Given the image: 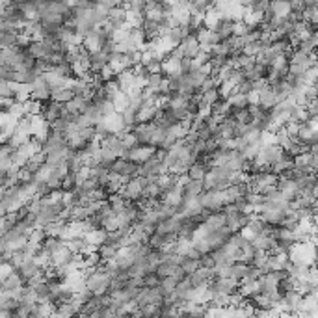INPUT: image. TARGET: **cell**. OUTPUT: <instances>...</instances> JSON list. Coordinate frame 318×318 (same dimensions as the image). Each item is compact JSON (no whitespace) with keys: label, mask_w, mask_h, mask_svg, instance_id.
Masks as SVG:
<instances>
[{"label":"cell","mask_w":318,"mask_h":318,"mask_svg":"<svg viewBox=\"0 0 318 318\" xmlns=\"http://www.w3.org/2000/svg\"><path fill=\"white\" fill-rule=\"evenodd\" d=\"M40 116L45 119V121L49 123V127H50V125H52L56 119H60V118L65 119L67 112H65L64 104L54 103V101H47V103L41 104V114H40Z\"/></svg>","instance_id":"cell-1"},{"label":"cell","mask_w":318,"mask_h":318,"mask_svg":"<svg viewBox=\"0 0 318 318\" xmlns=\"http://www.w3.org/2000/svg\"><path fill=\"white\" fill-rule=\"evenodd\" d=\"M0 318H13V313L6 311V309H0Z\"/></svg>","instance_id":"cell-37"},{"label":"cell","mask_w":318,"mask_h":318,"mask_svg":"<svg viewBox=\"0 0 318 318\" xmlns=\"http://www.w3.org/2000/svg\"><path fill=\"white\" fill-rule=\"evenodd\" d=\"M260 155H263V158H265L266 167H270L272 164H275V162H279L281 158L285 157L283 151H281V147H279V145L265 147V149H260Z\"/></svg>","instance_id":"cell-7"},{"label":"cell","mask_w":318,"mask_h":318,"mask_svg":"<svg viewBox=\"0 0 318 318\" xmlns=\"http://www.w3.org/2000/svg\"><path fill=\"white\" fill-rule=\"evenodd\" d=\"M26 283L21 279V275L13 270L8 277L0 281V290H2V294H10V292H13V290H17V289H23Z\"/></svg>","instance_id":"cell-2"},{"label":"cell","mask_w":318,"mask_h":318,"mask_svg":"<svg viewBox=\"0 0 318 318\" xmlns=\"http://www.w3.org/2000/svg\"><path fill=\"white\" fill-rule=\"evenodd\" d=\"M203 194V184L196 181H188L182 186V199H196Z\"/></svg>","instance_id":"cell-13"},{"label":"cell","mask_w":318,"mask_h":318,"mask_svg":"<svg viewBox=\"0 0 318 318\" xmlns=\"http://www.w3.org/2000/svg\"><path fill=\"white\" fill-rule=\"evenodd\" d=\"M97 251H99V255H101L103 263H106V260H112L114 257H116V253H118V251L114 250V248H110V246H106V244L99 246Z\"/></svg>","instance_id":"cell-28"},{"label":"cell","mask_w":318,"mask_h":318,"mask_svg":"<svg viewBox=\"0 0 318 318\" xmlns=\"http://www.w3.org/2000/svg\"><path fill=\"white\" fill-rule=\"evenodd\" d=\"M167 40H170V43L173 45V47H179L181 45V41L184 40V34H182V30L179 28V26H175V28L167 30Z\"/></svg>","instance_id":"cell-26"},{"label":"cell","mask_w":318,"mask_h":318,"mask_svg":"<svg viewBox=\"0 0 318 318\" xmlns=\"http://www.w3.org/2000/svg\"><path fill=\"white\" fill-rule=\"evenodd\" d=\"M15 272H17V274L21 275V279H23V281L26 283V281H30V279L34 277V275L40 274V268L34 265V260L28 259V260H25V263H23L19 268L15 270Z\"/></svg>","instance_id":"cell-10"},{"label":"cell","mask_w":318,"mask_h":318,"mask_svg":"<svg viewBox=\"0 0 318 318\" xmlns=\"http://www.w3.org/2000/svg\"><path fill=\"white\" fill-rule=\"evenodd\" d=\"M175 285H177V281H175L173 277L160 279V283H158V289H160V292L164 294V298H166V296H170V294H173V290H175Z\"/></svg>","instance_id":"cell-25"},{"label":"cell","mask_w":318,"mask_h":318,"mask_svg":"<svg viewBox=\"0 0 318 318\" xmlns=\"http://www.w3.org/2000/svg\"><path fill=\"white\" fill-rule=\"evenodd\" d=\"M112 104H114L116 114H123L128 106H130V99H128V95L125 91H118L112 97Z\"/></svg>","instance_id":"cell-17"},{"label":"cell","mask_w":318,"mask_h":318,"mask_svg":"<svg viewBox=\"0 0 318 318\" xmlns=\"http://www.w3.org/2000/svg\"><path fill=\"white\" fill-rule=\"evenodd\" d=\"M270 8L274 11L275 17L279 19H287L290 15V4L289 2H283V0H277V2H270Z\"/></svg>","instance_id":"cell-18"},{"label":"cell","mask_w":318,"mask_h":318,"mask_svg":"<svg viewBox=\"0 0 318 318\" xmlns=\"http://www.w3.org/2000/svg\"><path fill=\"white\" fill-rule=\"evenodd\" d=\"M194 289L190 285V281H188V277H184L182 281H179V283L175 285V290H173V294H175L177 298H181V300H186V296L190 294V290Z\"/></svg>","instance_id":"cell-20"},{"label":"cell","mask_w":318,"mask_h":318,"mask_svg":"<svg viewBox=\"0 0 318 318\" xmlns=\"http://www.w3.org/2000/svg\"><path fill=\"white\" fill-rule=\"evenodd\" d=\"M64 192H73L77 188V179H74V173H67L62 181V186H60Z\"/></svg>","instance_id":"cell-29"},{"label":"cell","mask_w":318,"mask_h":318,"mask_svg":"<svg viewBox=\"0 0 318 318\" xmlns=\"http://www.w3.org/2000/svg\"><path fill=\"white\" fill-rule=\"evenodd\" d=\"M277 104V99H275V95L272 93V89H270V86L265 89V91L259 93V106L265 110V112H270L272 108Z\"/></svg>","instance_id":"cell-15"},{"label":"cell","mask_w":318,"mask_h":318,"mask_svg":"<svg viewBox=\"0 0 318 318\" xmlns=\"http://www.w3.org/2000/svg\"><path fill=\"white\" fill-rule=\"evenodd\" d=\"M294 167H300V170H309V153H302L298 157L292 158Z\"/></svg>","instance_id":"cell-30"},{"label":"cell","mask_w":318,"mask_h":318,"mask_svg":"<svg viewBox=\"0 0 318 318\" xmlns=\"http://www.w3.org/2000/svg\"><path fill=\"white\" fill-rule=\"evenodd\" d=\"M116 82H118L119 89L121 91L127 93L128 89L134 86V71L133 69H125V71H121V73L116 74Z\"/></svg>","instance_id":"cell-9"},{"label":"cell","mask_w":318,"mask_h":318,"mask_svg":"<svg viewBox=\"0 0 318 318\" xmlns=\"http://www.w3.org/2000/svg\"><path fill=\"white\" fill-rule=\"evenodd\" d=\"M179 49L182 50V54H184V58H190L194 60L199 54V43H197L196 35H186L184 40L181 41V45H179Z\"/></svg>","instance_id":"cell-4"},{"label":"cell","mask_w":318,"mask_h":318,"mask_svg":"<svg viewBox=\"0 0 318 318\" xmlns=\"http://www.w3.org/2000/svg\"><path fill=\"white\" fill-rule=\"evenodd\" d=\"M110 58L104 56L103 52H93L89 54V73H99L104 65H108Z\"/></svg>","instance_id":"cell-16"},{"label":"cell","mask_w":318,"mask_h":318,"mask_svg":"<svg viewBox=\"0 0 318 318\" xmlns=\"http://www.w3.org/2000/svg\"><path fill=\"white\" fill-rule=\"evenodd\" d=\"M226 226V214L223 212H214V214H211L209 216V220L203 223V227H205L209 233L211 231H218V229H221V227Z\"/></svg>","instance_id":"cell-14"},{"label":"cell","mask_w":318,"mask_h":318,"mask_svg":"<svg viewBox=\"0 0 318 318\" xmlns=\"http://www.w3.org/2000/svg\"><path fill=\"white\" fill-rule=\"evenodd\" d=\"M246 99H248V106L250 104H259V93L257 91H250L246 95Z\"/></svg>","instance_id":"cell-36"},{"label":"cell","mask_w":318,"mask_h":318,"mask_svg":"<svg viewBox=\"0 0 318 318\" xmlns=\"http://www.w3.org/2000/svg\"><path fill=\"white\" fill-rule=\"evenodd\" d=\"M41 250L45 251V253L47 255H50V257H52L54 253H56V251L58 250H62V248H64L65 246V242L64 240H60L58 236H45L43 238V242H41Z\"/></svg>","instance_id":"cell-8"},{"label":"cell","mask_w":318,"mask_h":318,"mask_svg":"<svg viewBox=\"0 0 318 318\" xmlns=\"http://www.w3.org/2000/svg\"><path fill=\"white\" fill-rule=\"evenodd\" d=\"M103 43H104V41H103V38H101V34H99L97 28L93 30L91 34L86 35V38H82V47L88 50L89 54L99 52V50H101V45H103Z\"/></svg>","instance_id":"cell-6"},{"label":"cell","mask_w":318,"mask_h":318,"mask_svg":"<svg viewBox=\"0 0 318 318\" xmlns=\"http://www.w3.org/2000/svg\"><path fill=\"white\" fill-rule=\"evenodd\" d=\"M246 272H248V265H244V263H233V265L229 266V277L235 279V281H242V279L246 277Z\"/></svg>","instance_id":"cell-19"},{"label":"cell","mask_w":318,"mask_h":318,"mask_svg":"<svg viewBox=\"0 0 318 318\" xmlns=\"http://www.w3.org/2000/svg\"><path fill=\"white\" fill-rule=\"evenodd\" d=\"M218 84H220L218 77H209V79H207L205 82L201 84L199 93H205V91H211V89H216V88H218Z\"/></svg>","instance_id":"cell-32"},{"label":"cell","mask_w":318,"mask_h":318,"mask_svg":"<svg viewBox=\"0 0 318 318\" xmlns=\"http://www.w3.org/2000/svg\"><path fill=\"white\" fill-rule=\"evenodd\" d=\"M77 313H74V309L71 304H62L56 307V313L52 314V318H74Z\"/></svg>","instance_id":"cell-21"},{"label":"cell","mask_w":318,"mask_h":318,"mask_svg":"<svg viewBox=\"0 0 318 318\" xmlns=\"http://www.w3.org/2000/svg\"><path fill=\"white\" fill-rule=\"evenodd\" d=\"M84 240H86V244L91 246L97 250L99 246L104 244V240H106V231L104 229H93V231H88L86 235H84Z\"/></svg>","instance_id":"cell-11"},{"label":"cell","mask_w":318,"mask_h":318,"mask_svg":"<svg viewBox=\"0 0 318 318\" xmlns=\"http://www.w3.org/2000/svg\"><path fill=\"white\" fill-rule=\"evenodd\" d=\"M316 73H318L316 67H311L307 73L302 77V79H304V86H305V88H309V86H316Z\"/></svg>","instance_id":"cell-31"},{"label":"cell","mask_w":318,"mask_h":318,"mask_svg":"<svg viewBox=\"0 0 318 318\" xmlns=\"http://www.w3.org/2000/svg\"><path fill=\"white\" fill-rule=\"evenodd\" d=\"M54 313H56V304H52V302L38 304V314H40V318H52Z\"/></svg>","instance_id":"cell-24"},{"label":"cell","mask_w":318,"mask_h":318,"mask_svg":"<svg viewBox=\"0 0 318 318\" xmlns=\"http://www.w3.org/2000/svg\"><path fill=\"white\" fill-rule=\"evenodd\" d=\"M214 259L211 257V253H205V255H201V259H199V268H205V270H212L214 268Z\"/></svg>","instance_id":"cell-34"},{"label":"cell","mask_w":318,"mask_h":318,"mask_svg":"<svg viewBox=\"0 0 318 318\" xmlns=\"http://www.w3.org/2000/svg\"><path fill=\"white\" fill-rule=\"evenodd\" d=\"M162 80H164V74H162V73L149 74V77H147V80H145V88L153 89V91L157 93V89H158V86L162 84Z\"/></svg>","instance_id":"cell-27"},{"label":"cell","mask_w":318,"mask_h":318,"mask_svg":"<svg viewBox=\"0 0 318 318\" xmlns=\"http://www.w3.org/2000/svg\"><path fill=\"white\" fill-rule=\"evenodd\" d=\"M218 93H220V99H223V101H227V99L233 95V89H235V84L231 82V80H221L220 84H218Z\"/></svg>","instance_id":"cell-22"},{"label":"cell","mask_w":318,"mask_h":318,"mask_svg":"<svg viewBox=\"0 0 318 318\" xmlns=\"http://www.w3.org/2000/svg\"><path fill=\"white\" fill-rule=\"evenodd\" d=\"M218 101H220V93H218V89H211V91L201 93V103L205 104V106L212 108Z\"/></svg>","instance_id":"cell-23"},{"label":"cell","mask_w":318,"mask_h":318,"mask_svg":"<svg viewBox=\"0 0 318 318\" xmlns=\"http://www.w3.org/2000/svg\"><path fill=\"white\" fill-rule=\"evenodd\" d=\"M89 106H91V101H88V99H84V97H73L69 103L64 104L65 112L73 114V116H82Z\"/></svg>","instance_id":"cell-3"},{"label":"cell","mask_w":318,"mask_h":318,"mask_svg":"<svg viewBox=\"0 0 318 318\" xmlns=\"http://www.w3.org/2000/svg\"><path fill=\"white\" fill-rule=\"evenodd\" d=\"M99 77H101L103 84L110 82V80H116V73L112 71V67H110V65H104V67L99 71Z\"/></svg>","instance_id":"cell-33"},{"label":"cell","mask_w":318,"mask_h":318,"mask_svg":"<svg viewBox=\"0 0 318 318\" xmlns=\"http://www.w3.org/2000/svg\"><path fill=\"white\" fill-rule=\"evenodd\" d=\"M74 257L77 255L74 253H71V251L67 250V248H62V250H58L56 253L50 257V265L54 266V268H62V266H67V265H71L74 260Z\"/></svg>","instance_id":"cell-5"},{"label":"cell","mask_w":318,"mask_h":318,"mask_svg":"<svg viewBox=\"0 0 318 318\" xmlns=\"http://www.w3.org/2000/svg\"><path fill=\"white\" fill-rule=\"evenodd\" d=\"M207 172H209V167L205 164H201V162H194L190 167H188V172H186V177L190 179V181H196V182H201L205 179Z\"/></svg>","instance_id":"cell-12"},{"label":"cell","mask_w":318,"mask_h":318,"mask_svg":"<svg viewBox=\"0 0 318 318\" xmlns=\"http://www.w3.org/2000/svg\"><path fill=\"white\" fill-rule=\"evenodd\" d=\"M13 272V268H11V265L8 263V260H4V263H0V281L2 279H6L8 275Z\"/></svg>","instance_id":"cell-35"}]
</instances>
